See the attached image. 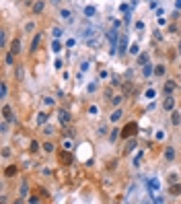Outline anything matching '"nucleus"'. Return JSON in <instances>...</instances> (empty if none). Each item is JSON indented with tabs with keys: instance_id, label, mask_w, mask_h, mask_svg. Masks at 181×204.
I'll list each match as a JSON object with an SVG mask.
<instances>
[{
	"instance_id": "f257e3e1",
	"label": "nucleus",
	"mask_w": 181,
	"mask_h": 204,
	"mask_svg": "<svg viewBox=\"0 0 181 204\" xmlns=\"http://www.w3.org/2000/svg\"><path fill=\"white\" fill-rule=\"evenodd\" d=\"M136 132H138V124L136 122H128L126 126L122 128V138H132V136H136Z\"/></svg>"
},
{
	"instance_id": "f03ea898",
	"label": "nucleus",
	"mask_w": 181,
	"mask_h": 204,
	"mask_svg": "<svg viewBox=\"0 0 181 204\" xmlns=\"http://www.w3.org/2000/svg\"><path fill=\"white\" fill-rule=\"evenodd\" d=\"M58 120H60V124L62 126H68L70 124V114L68 111H64V110H60L58 111Z\"/></svg>"
},
{
	"instance_id": "7ed1b4c3",
	"label": "nucleus",
	"mask_w": 181,
	"mask_h": 204,
	"mask_svg": "<svg viewBox=\"0 0 181 204\" xmlns=\"http://www.w3.org/2000/svg\"><path fill=\"white\" fill-rule=\"evenodd\" d=\"M173 107H175V99L167 95L165 101H163V110H165V111H173Z\"/></svg>"
},
{
	"instance_id": "20e7f679",
	"label": "nucleus",
	"mask_w": 181,
	"mask_h": 204,
	"mask_svg": "<svg viewBox=\"0 0 181 204\" xmlns=\"http://www.w3.org/2000/svg\"><path fill=\"white\" fill-rule=\"evenodd\" d=\"M58 157H60V163H62V165H70V163H72V155H70V153H64V150H60Z\"/></svg>"
},
{
	"instance_id": "39448f33",
	"label": "nucleus",
	"mask_w": 181,
	"mask_h": 204,
	"mask_svg": "<svg viewBox=\"0 0 181 204\" xmlns=\"http://www.w3.org/2000/svg\"><path fill=\"white\" fill-rule=\"evenodd\" d=\"M45 8V2L43 0H37V2H33V15H41Z\"/></svg>"
},
{
	"instance_id": "423d86ee",
	"label": "nucleus",
	"mask_w": 181,
	"mask_h": 204,
	"mask_svg": "<svg viewBox=\"0 0 181 204\" xmlns=\"http://www.w3.org/2000/svg\"><path fill=\"white\" fill-rule=\"evenodd\" d=\"M134 149H136V140H134V136H132V138H128V142H126V149H123V153H126V155H130Z\"/></svg>"
},
{
	"instance_id": "0eeeda50",
	"label": "nucleus",
	"mask_w": 181,
	"mask_h": 204,
	"mask_svg": "<svg viewBox=\"0 0 181 204\" xmlns=\"http://www.w3.org/2000/svg\"><path fill=\"white\" fill-rule=\"evenodd\" d=\"M2 115H4L6 122H13V120H15V115H13V110H10L8 105H4V107H2Z\"/></svg>"
},
{
	"instance_id": "6e6552de",
	"label": "nucleus",
	"mask_w": 181,
	"mask_h": 204,
	"mask_svg": "<svg viewBox=\"0 0 181 204\" xmlns=\"http://www.w3.org/2000/svg\"><path fill=\"white\" fill-rule=\"evenodd\" d=\"M175 89H177V83H175V80H167V83H165V93L167 95H171Z\"/></svg>"
},
{
	"instance_id": "1a4fd4ad",
	"label": "nucleus",
	"mask_w": 181,
	"mask_h": 204,
	"mask_svg": "<svg viewBox=\"0 0 181 204\" xmlns=\"http://www.w3.org/2000/svg\"><path fill=\"white\" fill-rule=\"evenodd\" d=\"M118 52H119V54H126V52H128V39L123 37V35L119 37V48H118Z\"/></svg>"
},
{
	"instance_id": "9d476101",
	"label": "nucleus",
	"mask_w": 181,
	"mask_h": 204,
	"mask_svg": "<svg viewBox=\"0 0 181 204\" xmlns=\"http://www.w3.org/2000/svg\"><path fill=\"white\" fill-rule=\"evenodd\" d=\"M165 159L169 161V163L175 159V149H173V146H167V149H165Z\"/></svg>"
},
{
	"instance_id": "9b49d317",
	"label": "nucleus",
	"mask_w": 181,
	"mask_h": 204,
	"mask_svg": "<svg viewBox=\"0 0 181 204\" xmlns=\"http://www.w3.org/2000/svg\"><path fill=\"white\" fill-rule=\"evenodd\" d=\"M10 52H13L15 56L21 52V41H19V39H13V43H10Z\"/></svg>"
},
{
	"instance_id": "f8f14e48",
	"label": "nucleus",
	"mask_w": 181,
	"mask_h": 204,
	"mask_svg": "<svg viewBox=\"0 0 181 204\" xmlns=\"http://www.w3.org/2000/svg\"><path fill=\"white\" fill-rule=\"evenodd\" d=\"M17 171H19L17 169V165H8V167L4 169V175L6 177H13V175H17Z\"/></svg>"
},
{
	"instance_id": "ddd939ff",
	"label": "nucleus",
	"mask_w": 181,
	"mask_h": 204,
	"mask_svg": "<svg viewBox=\"0 0 181 204\" xmlns=\"http://www.w3.org/2000/svg\"><path fill=\"white\" fill-rule=\"evenodd\" d=\"M171 124H173V126H179V124H181V114H179V111H173V115H171Z\"/></svg>"
},
{
	"instance_id": "4468645a",
	"label": "nucleus",
	"mask_w": 181,
	"mask_h": 204,
	"mask_svg": "<svg viewBox=\"0 0 181 204\" xmlns=\"http://www.w3.org/2000/svg\"><path fill=\"white\" fill-rule=\"evenodd\" d=\"M60 17H62V21H66V23L72 21V13H70V10H60Z\"/></svg>"
},
{
	"instance_id": "2eb2a0df",
	"label": "nucleus",
	"mask_w": 181,
	"mask_h": 204,
	"mask_svg": "<svg viewBox=\"0 0 181 204\" xmlns=\"http://www.w3.org/2000/svg\"><path fill=\"white\" fill-rule=\"evenodd\" d=\"M152 72H154V68H152V64H144V66H142V74H144V76H150Z\"/></svg>"
},
{
	"instance_id": "dca6fc26",
	"label": "nucleus",
	"mask_w": 181,
	"mask_h": 204,
	"mask_svg": "<svg viewBox=\"0 0 181 204\" xmlns=\"http://www.w3.org/2000/svg\"><path fill=\"white\" fill-rule=\"evenodd\" d=\"M122 115H123V111H122V110H115L111 115H109V120H111V122H118V120L122 118Z\"/></svg>"
},
{
	"instance_id": "f3484780",
	"label": "nucleus",
	"mask_w": 181,
	"mask_h": 204,
	"mask_svg": "<svg viewBox=\"0 0 181 204\" xmlns=\"http://www.w3.org/2000/svg\"><path fill=\"white\" fill-rule=\"evenodd\" d=\"M163 74H165V66L157 64V66H154V76H163Z\"/></svg>"
},
{
	"instance_id": "a211bd4d",
	"label": "nucleus",
	"mask_w": 181,
	"mask_h": 204,
	"mask_svg": "<svg viewBox=\"0 0 181 204\" xmlns=\"http://www.w3.org/2000/svg\"><path fill=\"white\" fill-rule=\"evenodd\" d=\"M169 192H171V194H181V186L173 181V184H171V188H169Z\"/></svg>"
},
{
	"instance_id": "6ab92c4d",
	"label": "nucleus",
	"mask_w": 181,
	"mask_h": 204,
	"mask_svg": "<svg viewBox=\"0 0 181 204\" xmlns=\"http://www.w3.org/2000/svg\"><path fill=\"white\" fill-rule=\"evenodd\" d=\"M39 41H41V35L37 33V35L33 37V41H31V50H37V45H39Z\"/></svg>"
},
{
	"instance_id": "aec40b11",
	"label": "nucleus",
	"mask_w": 181,
	"mask_h": 204,
	"mask_svg": "<svg viewBox=\"0 0 181 204\" xmlns=\"http://www.w3.org/2000/svg\"><path fill=\"white\" fill-rule=\"evenodd\" d=\"M119 134H122V130H118V128H113V130H111V134H109V140H111V142H115V138H118Z\"/></svg>"
},
{
	"instance_id": "412c9836",
	"label": "nucleus",
	"mask_w": 181,
	"mask_h": 204,
	"mask_svg": "<svg viewBox=\"0 0 181 204\" xmlns=\"http://www.w3.org/2000/svg\"><path fill=\"white\" fill-rule=\"evenodd\" d=\"M138 64H142V66L148 64V54H140L138 56Z\"/></svg>"
},
{
	"instance_id": "4be33fe9",
	"label": "nucleus",
	"mask_w": 181,
	"mask_h": 204,
	"mask_svg": "<svg viewBox=\"0 0 181 204\" xmlns=\"http://www.w3.org/2000/svg\"><path fill=\"white\" fill-rule=\"evenodd\" d=\"M45 122H48V114H39V115H37V124H39V126H43Z\"/></svg>"
},
{
	"instance_id": "5701e85b",
	"label": "nucleus",
	"mask_w": 181,
	"mask_h": 204,
	"mask_svg": "<svg viewBox=\"0 0 181 204\" xmlns=\"http://www.w3.org/2000/svg\"><path fill=\"white\" fill-rule=\"evenodd\" d=\"M37 149H39V142H37V140H31V145H29V150H31V153H35Z\"/></svg>"
},
{
	"instance_id": "b1692460",
	"label": "nucleus",
	"mask_w": 181,
	"mask_h": 204,
	"mask_svg": "<svg viewBox=\"0 0 181 204\" xmlns=\"http://www.w3.org/2000/svg\"><path fill=\"white\" fill-rule=\"evenodd\" d=\"M6 64H15V54H13V52H10V54H6Z\"/></svg>"
},
{
	"instance_id": "393cba45",
	"label": "nucleus",
	"mask_w": 181,
	"mask_h": 204,
	"mask_svg": "<svg viewBox=\"0 0 181 204\" xmlns=\"http://www.w3.org/2000/svg\"><path fill=\"white\" fill-rule=\"evenodd\" d=\"M84 15H87V17H93L95 15V6H87V8H84Z\"/></svg>"
},
{
	"instance_id": "a878e982",
	"label": "nucleus",
	"mask_w": 181,
	"mask_h": 204,
	"mask_svg": "<svg viewBox=\"0 0 181 204\" xmlns=\"http://www.w3.org/2000/svg\"><path fill=\"white\" fill-rule=\"evenodd\" d=\"M43 150H45V153H54V145H52V142H45Z\"/></svg>"
},
{
	"instance_id": "bb28decb",
	"label": "nucleus",
	"mask_w": 181,
	"mask_h": 204,
	"mask_svg": "<svg viewBox=\"0 0 181 204\" xmlns=\"http://www.w3.org/2000/svg\"><path fill=\"white\" fill-rule=\"evenodd\" d=\"M52 50H54V52H60V50H62V43H60V41L56 39L54 43H52Z\"/></svg>"
},
{
	"instance_id": "cd10ccee",
	"label": "nucleus",
	"mask_w": 181,
	"mask_h": 204,
	"mask_svg": "<svg viewBox=\"0 0 181 204\" xmlns=\"http://www.w3.org/2000/svg\"><path fill=\"white\" fill-rule=\"evenodd\" d=\"M6 91H8V89H6V85H4V83H0V97H6Z\"/></svg>"
},
{
	"instance_id": "c85d7f7f",
	"label": "nucleus",
	"mask_w": 181,
	"mask_h": 204,
	"mask_svg": "<svg viewBox=\"0 0 181 204\" xmlns=\"http://www.w3.org/2000/svg\"><path fill=\"white\" fill-rule=\"evenodd\" d=\"M122 99H123L122 95H118V97H111V103H113V105H119V103H122Z\"/></svg>"
},
{
	"instance_id": "c756f323",
	"label": "nucleus",
	"mask_w": 181,
	"mask_h": 204,
	"mask_svg": "<svg viewBox=\"0 0 181 204\" xmlns=\"http://www.w3.org/2000/svg\"><path fill=\"white\" fill-rule=\"evenodd\" d=\"M52 31H54V37H56V39H58L60 35H62V29H60V27H54Z\"/></svg>"
},
{
	"instance_id": "7c9ffc66",
	"label": "nucleus",
	"mask_w": 181,
	"mask_h": 204,
	"mask_svg": "<svg viewBox=\"0 0 181 204\" xmlns=\"http://www.w3.org/2000/svg\"><path fill=\"white\" fill-rule=\"evenodd\" d=\"M4 43H6V33L0 31V45H4Z\"/></svg>"
},
{
	"instance_id": "2f4dec72",
	"label": "nucleus",
	"mask_w": 181,
	"mask_h": 204,
	"mask_svg": "<svg viewBox=\"0 0 181 204\" xmlns=\"http://www.w3.org/2000/svg\"><path fill=\"white\" fill-rule=\"evenodd\" d=\"M21 196H27V181H23V186H21Z\"/></svg>"
},
{
	"instance_id": "473e14b6",
	"label": "nucleus",
	"mask_w": 181,
	"mask_h": 204,
	"mask_svg": "<svg viewBox=\"0 0 181 204\" xmlns=\"http://www.w3.org/2000/svg\"><path fill=\"white\" fill-rule=\"evenodd\" d=\"M41 132H43V134H52L54 130H52V126H43V130H41Z\"/></svg>"
},
{
	"instance_id": "72a5a7b5",
	"label": "nucleus",
	"mask_w": 181,
	"mask_h": 204,
	"mask_svg": "<svg viewBox=\"0 0 181 204\" xmlns=\"http://www.w3.org/2000/svg\"><path fill=\"white\" fill-rule=\"evenodd\" d=\"M6 130H8V124H6V122H2V130H0V132H2V134H6Z\"/></svg>"
},
{
	"instance_id": "f704fd0d",
	"label": "nucleus",
	"mask_w": 181,
	"mask_h": 204,
	"mask_svg": "<svg viewBox=\"0 0 181 204\" xmlns=\"http://www.w3.org/2000/svg\"><path fill=\"white\" fill-rule=\"evenodd\" d=\"M136 29H138V31L144 29V23H142V21H138V23H136Z\"/></svg>"
},
{
	"instance_id": "c9c22d12",
	"label": "nucleus",
	"mask_w": 181,
	"mask_h": 204,
	"mask_svg": "<svg viewBox=\"0 0 181 204\" xmlns=\"http://www.w3.org/2000/svg\"><path fill=\"white\" fill-rule=\"evenodd\" d=\"M140 161H142V155H138L136 159H134V165H136V167H138V165H140Z\"/></svg>"
},
{
	"instance_id": "e433bc0d",
	"label": "nucleus",
	"mask_w": 181,
	"mask_h": 204,
	"mask_svg": "<svg viewBox=\"0 0 181 204\" xmlns=\"http://www.w3.org/2000/svg\"><path fill=\"white\" fill-rule=\"evenodd\" d=\"M115 167H118V161L113 159V161H111V163H109V169H115Z\"/></svg>"
},
{
	"instance_id": "4c0bfd02",
	"label": "nucleus",
	"mask_w": 181,
	"mask_h": 204,
	"mask_svg": "<svg viewBox=\"0 0 181 204\" xmlns=\"http://www.w3.org/2000/svg\"><path fill=\"white\" fill-rule=\"evenodd\" d=\"M95 89H97V85H95V83H91V85H88V93H93Z\"/></svg>"
},
{
	"instance_id": "58836bf2",
	"label": "nucleus",
	"mask_w": 181,
	"mask_h": 204,
	"mask_svg": "<svg viewBox=\"0 0 181 204\" xmlns=\"http://www.w3.org/2000/svg\"><path fill=\"white\" fill-rule=\"evenodd\" d=\"M17 76H19V79H23V68H21V66L17 68Z\"/></svg>"
},
{
	"instance_id": "ea45409f",
	"label": "nucleus",
	"mask_w": 181,
	"mask_h": 204,
	"mask_svg": "<svg viewBox=\"0 0 181 204\" xmlns=\"http://www.w3.org/2000/svg\"><path fill=\"white\" fill-rule=\"evenodd\" d=\"M10 155V149H2V157H8Z\"/></svg>"
},
{
	"instance_id": "a19ab883",
	"label": "nucleus",
	"mask_w": 181,
	"mask_h": 204,
	"mask_svg": "<svg viewBox=\"0 0 181 204\" xmlns=\"http://www.w3.org/2000/svg\"><path fill=\"white\" fill-rule=\"evenodd\" d=\"M52 4H60V0H52Z\"/></svg>"
},
{
	"instance_id": "79ce46f5",
	"label": "nucleus",
	"mask_w": 181,
	"mask_h": 204,
	"mask_svg": "<svg viewBox=\"0 0 181 204\" xmlns=\"http://www.w3.org/2000/svg\"><path fill=\"white\" fill-rule=\"evenodd\" d=\"M179 54H181V41H179Z\"/></svg>"
}]
</instances>
